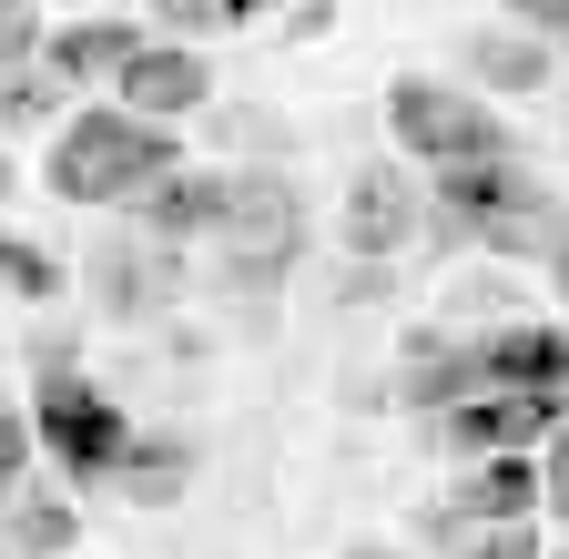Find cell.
I'll return each instance as SVG.
<instances>
[{"mask_svg": "<svg viewBox=\"0 0 569 559\" xmlns=\"http://www.w3.org/2000/svg\"><path fill=\"white\" fill-rule=\"evenodd\" d=\"M224 203H234V173H173V183H153V193H142L132 203V234L142 244H163V254H183V244H213V234H224Z\"/></svg>", "mask_w": 569, "mask_h": 559, "instance_id": "10", "label": "cell"}, {"mask_svg": "<svg viewBox=\"0 0 569 559\" xmlns=\"http://www.w3.org/2000/svg\"><path fill=\"white\" fill-rule=\"evenodd\" d=\"M427 224V193L407 183V163H367L346 183V254H367V264H387V254H407V234Z\"/></svg>", "mask_w": 569, "mask_h": 559, "instance_id": "9", "label": "cell"}, {"mask_svg": "<svg viewBox=\"0 0 569 559\" xmlns=\"http://www.w3.org/2000/svg\"><path fill=\"white\" fill-rule=\"evenodd\" d=\"M519 519H539V458H488V468H468L448 488V509H427V529H448V539L519 529Z\"/></svg>", "mask_w": 569, "mask_h": 559, "instance_id": "13", "label": "cell"}, {"mask_svg": "<svg viewBox=\"0 0 569 559\" xmlns=\"http://www.w3.org/2000/svg\"><path fill=\"white\" fill-rule=\"evenodd\" d=\"M0 122H11V132H31V122H71V112H61V82H51V72H11V82H0Z\"/></svg>", "mask_w": 569, "mask_h": 559, "instance_id": "19", "label": "cell"}, {"mask_svg": "<svg viewBox=\"0 0 569 559\" xmlns=\"http://www.w3.org/2000/svg\"><path fill=\"white\" fill-rule=\"evenodd\" d=\"M213 244H224V274H234V286H274V274L296 264V244H306V193L284 183V173H264V163H244Z\"/></svg>", "mask_w": 569, "mask_h": 559, "instance_id": "5", "label": "cell"}, {"mask_svg": "<svg viewBox=\"0 0 569 559\" xmlns=\"http://www.w3.org/2000/svg\"><path fill=\"white\" fill-rule=\"evenodd\" d=\"M153 41V21L142 11H82V21H51V41H41V72L71 92V82H122V61Z\"/></svg>", "mask_w": 569, "mask_h": 559, "instance_id": "11", "label": "cell"}, {"mask_svg": "<svg viewBox=\"0 0 569 559\" xmlns=\"http://www.w3.org/2000/svg\"><path fill=\"white\" fill-rule=\"evenodd\" d=\"M316 31H336V11H326V0H306V11H284V41H316Z\"/></svg>", "mask_w": 569, "mask_h": 559, "instance_id": "25", "label": "cell"}, {"mask_svg": "<svg viewBox=\"0 0 569 559\" xmlns=\"http://www.w3.org/2000/svg\"><path fill=\"white\" fill-rule=\"evenodd\" d=\"M21 478H31V417H21V407H0V509L21 499Z\"/></svg>", "mask_w": 569, "mask_h": 559, "instance_id": "21", "label": "cell"}, {"mask_svg": "<svg viewBox=\"0 0 569 559\" xmlns=\"http://www.w3.org/2000/svg\"><path fill=\"white\" fill-rule=\"evenodd\" d=\"M519 21H529V41H539L549 61L569 51V0H539V11H519Z\"/></svg>", "mask_w": 569, "mask_h": 559, "instance_id": "24", "label": "cell"}, {"mask_svg": "<svg viewBox=\"0 0 569 559\" xmlns=\"http://www.w3.org/2000/svg\"><path fill=\"white\" fill-rule=\"evenodd\" d=\"M264 11H234V0H163V11H153V41H213V31H254Z\"/></svg>", "mask_w": 569, "mask_h": 559, "instance_id": "18", "label": "cell"}, {"mask_svg": "<svg viewBox=\"0 0 569 559\" xmlns=\"http://www.w3.org/2000/svg\"><path fill=\"white\" fill-rule=\"evenodd\" d=\"M468 559H549V549H539V519H519V529H468Z\"/></svg>", "mask_w": 569, "mask_h": 559, "instance_id": "22", "label": "cell"}, {"mask_svg": "<svg viewBox=\"0 0 569 559\" xmlns=\"http://www.w3.org/2000/svg\"><path fill=\"white\" fill-rule=\"evenodd\" d=\"M336 559H407V549H336Z\"/></svg>", "mask_w": 569, "mask_h": 559, "instance_id": "27", "label": "cell"}, {"mask_svg": "<svg viewBox=\"0 0 569 559\" xmlns=\"http://www.w3.org/2000/svg\"><path fill=\"white\" fill-rule=\"evenodd\" d=\"M41 11H21V0H0V82H11V72H41Z\"/></svg>", "mask_w": 569, "mask_h": 559, "instance_id": "20", "label": "cell"}, {"mask_svg": "<svg viewBox=\"0 0 569 559\" xmlns=\"http://www.w3.org/2000/svg\"><path fill=\"white\" fill-rule=\"evenodd\" d=\"M549 82V51L529 41V21H488L478 41H468V92L488 102V92H539Z\"/></svg>", "mask_w": 569, "mask_h": 559, "instance_id": "15", "label": "cell"}, {"mask_svg": "<svg viewBox=\"0 0 569 559\" xmlns=\"http://www.w3.org/2000/svg\"><path fill=\"white\" fill-rule=\"evenodd\" d=\"M0 529H11L21 559H82V509H71L61 488H21V499L0 509Z\"/></svg>", "mask_w": 569, "mask_h": 559, "instance_id": "16", "label": "cell"}, {"mask_svg": "<svg viewBox=\"0 0 569 559\" xmlns=\"http://www.w3.org/2000/svg\"><path fill=\"white\" fill-rule=\"evenodd\" d=\"M539 509H559V519H569V428L539 448Z\"/></svg>", "mask_w": 569, "mask_h": 559, "instance_id": "23", "label": "cell"}, {"mask_svg": "<svg viewBox=\"0 0 569 559\" xmlns=\"http://www.w3.org/2000/svg\"><path fill=\"white\" fill-rule=\"evenodd\" d=\"M468 367H478V397H559L569 407V326L498 316L468 336Z\"/></svg>", "mask_w": 569, "mask_h": 559, "instance_id": "6", "label": "cell"}, {"mask_svg": "<svg viewBox=\"0 0 569 559\" xmlns=\"http://www.w3.org/2000/svg\"><path fill=\"white\" fill-rule=\"evenodd\" d=\"M0 286H11L21 306H61L71 274H61V254H41L31 234H0Z\"/></svg>", "mask_w": 569, "mask_h": 559, "instance_id": "17", "label": "cell"}, {"mask_svg": "<svg viewBox=\"0 0 569 559\" xmlns=\"http://www.w3.org/2000/svg\"><path fill=\"white\" fill-rule=\"evenodd\" d=\"M82 274H92V306H102V316H163L173 286H183V254L142 244V234H102Z\"/></svg>", "mask_w": 569, "mask_h": 559, "instance_id": "12", "label": "cell"}, {"mask_svg": "<svg viewBox=\"0 0 569 559\" xmlns=\"http://www.w3.org/2000/svg\"><path fill=\"white\" fill-rule=\"evenodd\" d=\"M21 417H31V438L51 448V468H71L82 488H112V468H122V448H132V417H122L82 367H41Z\"/></svg>", "mask_w": 569, "mask_h": 559, "instance_id": "4", "label": "cell"}, {"mask_svg": "<svg viewBox=\"0 0 569 559\" xmlns=\"http://www.w3.org/2000/svg\"><path fill=\"white\" fill-rule=\"evenodd\" d=\"M387 143H397L407 163H427V173L509 163V153H519V143H509V122H498L468 82H448V72H407V82L387 92Z\"/></svg>", "mask_w": 569, "mask_h": 559, "instance_id": "3", "label": "cell"}, {"mask_svg": "<svg viewBox=\"0 0 569 559\" xmlns=\"http://www.w3.org/2000/svg\"><path fill=\"white\" fill-rule=\"evenodd\" d=\"M11 183H21V173H11V153H0V203H11Z\"/></svg>", "mask_w": 569, "mask_h": 559, "instance_id": "28", "label": "cell"}, {"mask_svg": "<svg viewBox=\"0 0 569 559\" xmlns=\"http://www.w3.org/2000/svg\"><path fill=\"white\" fill-rule=\"evenodd\" d=\"M427 234L448 254H559L569 203L509 153V163H458L427 173Z\"/></svg>", "mask_w": 569, "mask_h": 559, "instance_id": "1", "label": "cell"}, {"mask_svg": "<svg viewBox=\"0 0 569 559\" xmlns=\"http://www.w3.org/2000/svg\"><path fill=\"white\" fill-rule=\"evenodd\" d=\"M183 173V143L163 122H132L122 102H92V112H71L61 132H51V163H41V183L61 193V203H92V214H132L153 183H173Z\"/></svg>", "mask_w": 569, "mask_h": 559, "instance_id": "2", "label": "cell"}, {"mask_svg": "<svg viewBox=\"0 0 569 559\" xmlns=\"http://www.w3.org/2000/svg\"><path fill=\"white\" fill-rule=\"evenodd\" d=\"M112 488H122V509H173L183 488H193V438H173V428L142 438V428H132V448H122Z\"/></svg>", "mask_w": 569, "mask_h": 559, "instance_id": "14", "label": "cell"}, {"mask_svg": "<svg viewBox=\"0 0 569 559\" xmlns=\"http://www.w3.org/2000/svg\"><path fill=\"white\" fill-rule=\"evenodd\" d=\"M549 274H559V306H569V234H559V254H549Z\"/></svg>", "mask_w": 569, "mask_h": 559, "instance_id": "26", "label": "cell"}, {"mask_svg": "<svg viewBox=\"0 0 569 559\" xmlns=\"http://www.w3.org/2000/svg\"><path fill=\"white\" fill-rule=\"evenodd\" d=\"M559 428H569L559 397H468V407L438 417V448L458 468H488V458H539Z\"/></svg>", "mask_w": 569, "mask_h": 559, "instance_id": "7", "label": "cell"}, {"mask_svg": "<svg viewBox=\"0 0 569 559\" xmlns=\"http://www.w3.org/2000/svg\"><path fill=\"white\" fill-rule=\"evenodd\" d=\"M132 122H183V112H203L213 102V61L203 51H183V41H142L132 61H122V92H112Z\"/></svg>", "mask_w": 569, "mask_h": 559, "instance_id": "8", "label": "cell"}]
</instances>
